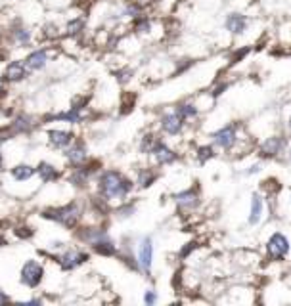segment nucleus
<instances>
[{
	"mask_svg": "<svg viewBox=\"0 0 291 306\" xmlns=\"http://www.w3.org/2000/svg\"><path fill=\"white\" fill-rule=\"evenodd\" d=\"M211 138H213L215 147H219L221 151L230 153V155H245L253 147V140L249 138V134H245L240 123L221 126L219 130L211 134Z\"/></svg>",
	"mask_w": 291,
	"mask_h": 306,
	"instance_id": "f257e3e1",
	"label": "nucleus"
},
{
	"mask_svg": "<svg viewBox=\"0 0 291 306\" xmlns=\"http://www.w3.org/2000/svg\"><path fill=\"white\" fill-rule=\"evenodd\" d=\"M132 190H134L132 180L121 174L119 170H103L98 178V192L103 201L125 199Z\"/></svg>",
	"mask_w": 291,
	"mask_h": 306,
	"instance_id": "f03ea898",
	"label": "nucleus"
},
{
	"mask_svg": "<svg viewBox=\"0 0 291 306\" xmlns=\"http://www.w3.org/2000/svg\"><path fill=\"white\" fill-rule=\"evenodd\" d=\"M42 216L48 218L52 222H58L62 224L64 228H77L79 220H81V207L79 203H67L64 207H52V209H44L42 211Z\"/></svg>",
	"mask_w": 291,
	"mask_h": 306,
	"instance_id": "7ed1b4c3",
	"label": "nucleus"
},
{
	"mask_svg": "<svg viewBox=\"0 0 291 306\" xmlns=\"http://www.w3.org/2000/svg\"><path fill=\"white\" fill-rule=\"evenodd\" d=\"M291 251V241L290 237L282 232H274L266 239L264 245V252H266V260L268 262H282Z\"/></svg>",
	"mask_w": 291,
	"mask_h": 306,
	"instance_id": "20e7f679",
	"label": "nucleus"
},
{
	"mask_svg": "<svg viewBox=\"0 0 291 306\" xmlns=\"http://www.w3.org/2000/svg\"><path fill=\"white\" fill-rule=\"evenodd\" d=\"M286 149H288V140L280 134H272V136L264 138L262 144L259 145V155L262 159H278L288 153Z\"/></svg>",
	"mask_w": 291,
	"mask_h": 306,
	"instance_id": "39448f33",
	"label": "nucleus"
},
{
	"mask_svg": "<svg viewBox=\"0 0 291 306\" xmlns=\"http://www.w3.org/2000/svg\"><path fill=\"white\" fill-rule=\"evenodd\" d=\"M159 128H161V132L167 134V136H180V134L184 132V128H186V123H184V119L172 109V111H167V113L161 115V119H159Z\"/></svg>",
	"mask_w": 291,
	"mask_h": 306,
	"instance_id": "423d86ee",
	"label": "nucleus"
},
{
	"mask_svg": "<svg viewBox=\"0 0 291 306\" xmlns=\"http://www.w3.org/2000/svg\"><path fill=\"white\" fill-rule=\"evenodd\" d=\"M42 278H44V268H42L40 262L29 260V262L23 264V268H21V283L23 285H27V287L31 289L38 287L40 281H42Z\"/></svg>",
	"mask_w": 291,
	"mask_h": 306,
	"instance_id": "0eeeda50",
	"label": "nucleus"
},
{
	"mask_svg": "<svg viewBox=\"0 0 291 306\" xmlns=\"http://www.w3.org/2000/svg\"><path fill=\"white\" fill-rule=\"evenodd\" d=\"M136 260L140 270L144 272V274H150L152 272V266H154V241H152V237H142L140 239Z\"/></svg>",
	"mask_w": 291,
	"mask_h": 306,
	"instance_id": "6e6552de",
	"label": "nucleus"
},
{
	"mask_svg": "<svg viewBox=\"0 0 291 306\" xmlns=\"http://www.w3.org/2000/svg\"><path fill=\"white\" fill-rule=\"evenodd\" d=\"M56 260H58V264L64 270L69 272L79 268L81 264H85L86 260H88V254L85 251H79V249H67V251H64L62 254H58Z\"/></svg>",
	"mask_w": 291,
	"mask_h": 306,
	"instance_id": "1a4fd4ad",
	"label": "nucleus"
},
{
	"mask_svg": "<svg viewBox=\"0 0 291 306\" xmlns=\"http://www.w3.org/2000/svg\"><path fill=\"white\" fill-rule=\"evenodd\" d=\"M174 203H176V207H178L180 211H184V213H194V211L199 207V203H201L199 192L194 190V188L182 190V192L174 194Z\"/></svg>",
	"mask_w": 291,
	"mask_h": 306,
	"instance_id": "9d476101",
	"label": "nucleus"
},
{
	"mask_svg": "<svg viewBox=\"0 0 291 306\" xmlns=\"http://www.w3.org/2000/svg\"><path fill=\"white\" fill-rule=\"evenodd\" d=\"M224 29L234 36H241L249 29V18L241 12H230L224 19Z\"/></svg>",
	"mask_w": 291,
	"mask_h": 306,
	"instance_id": "9b49d317",
	"label": "nucleus"
},
{
	"mask_svg": "<svg viewBox=\"0 0 291 306\" xmlns=\"http://www.w3.org/2000/svg\"><path fill=\"white\" fill-rule=\"evenodd\" d=\"M150 155L154 157L155 165H159V167H167V165H172V163L178 161V153L172 147H169L165 142H161V140L154 145Z\"/></svg>",
	"mask_w": 291,
	"mask_h": 306,
	"instance_id": "f8f14e48",
	"label": "nucleus"
},
{
	"mask_svg": "<svg viewBox=\"0 0 291 306\" xmlns=\"http://www.w3.org/2000/svg\"><path fill=\"white\" fill-rule=\"evenodd\" d=\"M85 109L86 108H79V106H71L67 111L64 113H58V115H52V121H64V123H69V125H79L85 121Z\"/></svg>",
	"mask_w": 291,
	"mask_h": 306,
	"instance_id": "ddd939ff",
	"label": "nucleus"
},
{
	"mask_svg": "<svg viewBox=\"0 0 291 306\" xmlns=\"http://www.w3.org/2000/svg\"><path fill=\"white\" fill-rule=\"evenodd\" d=\"M65 159H67L73 167L85 165L86 159H88V153H86L85 144H81V142H73L69 147H65Z\"/></svg>",
	"mask_w": 291,
	"mask_h": 306,
	"instance_id": "4468645a",
	"label": "nucleus"
},
{
	"mask_svg": "<svg viewBox=\"0 0 291 306\" xmlns=\"http://www.w3.org/2000/svg\"><path fill=\"white\" fill-rule=\"evenodd\" d=\"M174 111L184 119V123L188 125V123H194V121H197V117H199V111L201 109L197 108V104H195V100H188V102H180Z\"/></svg>",
	"mask_w": 291,
	"mask_h": 306,
	"instance_id": "2eb2a0df",
	"label": "nucleus"
},
{
	"mask_svg": "<svg viewBox=\"0 0 291 306\" xmlns=\"http://www.w3.org/2000/svg\"><path fill=\"white\" fill-rule=\"evenodd\" d=\"M94 172H96L94 165H79V167H75V170L71 172L69 180H71V184H75V186L83 188V186H86V184H88L90 176H92Z\"/></svg>",
	"mask_w": 291,
	"mask_h": 306,
	"instance_id": "dca6fc26",
	"label": "nucleus"
},
{
	"mask_svg": "<svg viewBox=\"0 0 291 306\" xmlns=\"http://www.w3.org/2000/svg\"><path fill=\"white\" fill-rule=\"evenodd\" d=\"M262 216H264V197H262L260 194H253V197H251V209H249V218H247V222H249L251 226H257V224H260Z\"/></svg>",
	"mask_w": 291,
	"mask_h": 306,
	"instance_id": "f3484780",
	"label": "nucleus"
},
{
	"mask_svg": "<svg viewBox=\"0 0 291 306\" xmlns=\"http://www.w3.org/2000/svg\"><path fill=\"white\" fill-rule=\"evenodd\" d=\"M75 136L69 130H48V142L58 149H65L73 144Z\"/></svg>",
	"mask_w": 291,
	"mask_h": 306,
	"instance_id": "a211bd4d",
	"label": "nucleus"
},
{
	"mask_svg": "<svg viewBox=\"0 0 291 306\" xmlns=\"http://www.w3.org/2000/svg\"><path fill=\"white\" fill-rule=\"evenodd\" d=\"M27 77V65L23 61H10L6 71H4V79L10 81V83H17V81H23Z\"/></svg>",
	"mask_w": 291,
	"mask_h": 306,
	"instance_id": "6ab92c4d",
	"label": "nucleus"
},
{
	"mask_svg": "<svg viewBox=\"0 0 291 306\" xmlns=\"http://www.w3.org/2000/svg\"><path fill=\"white\" fill-rule=\"evenodd\" d=\"M46 63H48V52H46V50H34V52H31V54L27 56V59H25V65H27V69H31V71L44 69Z\"/></svg>",
	"mask_w": 291,
	"mask_h": 306,
	"instance_id": "aec40b11",
	"label": "nucleus"
},
{
	"mask_svg": "<svg viewBox=\"0 0 291 306\" xmlns=\"http://www.w3.org/2000/svg\"><path fill=\"white\" fill-rule=\"evenodd\" d=\"M79 237L85 243H88V245H94L96 241H100L103 237H109V235H107V232L103 228H85V230L79 232Z\"/></svg>",
	"mask_w": 291,
	"mask_h": 306,
	"instance_id": "412c9836",
	"label": "nucleus"
},
{
	"mask_svg": "<svg viewBox=\"0 0 291 306\" xmlns=\"http://www.w3.org/2000/svg\"><path fill=\"white\" fill-rule=\"evenodd\" d=\"M92 249H94V252H98L102 256H113V254H117V245L113 243L111 237H103L100 241H96L92 245Z\"/></svg>",
	"mask_w": 291,
	"mask_h": 306,
	"instance_id": "4be33fe9",
	"label": "nucleus"
},
{
	"mask_svg": "<svg viewBox=\"0 0 291 306\" xmlns=\"http://www.w3.org/2000/svg\"><path fill=\"white\" fill-rule=\"evenodd\" d=\"M132 29H134L136 35H150L152 29H154V19L144 14L140 18L132 19Z\"/></svg>",
	"mask_w": 291,
	"mask_h": 306,
	"instance_id": "5701e85b",
	"label": "nucleus"
},
{
	"mask_svg": "<svg viewBox=\"0 0 291 306\" xmlns=\"http://www.w3.org/2000/svg\"><path fill=\"white\" fill-rule=\"evenodd\" d=\"M36 174L42 178V182H54L60 178V170L50 163H40L36 167Z\"/></svg>",
	"mask_w": 291,
	"mask_h": 306,
	"instance_id": "b1692460",
	"label": "nucleus"
},
{
	"mask_svg": "<svg viewBox=\"0 0 291 306\" xmlns=\"http://www.w3.org/2000/svg\"><path fill=\"white\" fill-rule=\"evenodd\" d=\"M155 180H157V172H155L154 168H140V170H138V178H136L138 188L146 190V188L154 186Z\"/></svg>",
	"mask_w": 291,
	"mask_h": 306,
	"instance_id": "393cba45",
	"label": "nucleus"
},
{
	"mask_svg": "<svg viewBox=\"0 0 291 306\" xmlns=\"http://www.w3.org/2000/svg\"><path fill=\"white\" fill-rule=\"evenodd\" d=\"M217 155V151H215V144L213 145H199V147H195V153H194V157H195V161L199 163V165H205L209 163L213 157Z\"/></svg>",
	"mask_w": 291,
	"mask_h": 306,
	"instance_id": "a878e982",
	"label": "nucleus"
},
{
	"mask_svg": "<svg viewBox=\"0 0 291 306\" xmlns=\"http://www.w3.org/2000/svg\"><path fill=\"white\" fill-rule=\"evenodd\" d=\"M33 174H36V168L29 167V165H17V167H14V168H12V176H14L17 182L29 180Z\"/></svg>",
	"mask_w": 291,
	"mask_h": 306,
	"instance_id": "bb28decb",
	"label": "nucleus"
},
{
	"mask_svg": "<svg viewBox=\"0 0 291 306\" xmlns=\"http://www.w3.org/2000/svg\"><path fill=\"white\" fill-rule=\"evenodd\" d=\"M34 126V121L29 117V115H19L16 121H14V125H12V132H29L31 128Z\"/></svg>",
	"mask_w": 291,
	"mask_h": 306,
	"instance_id": "cd10ccee",
	"label": "nucleus"
},
{
	"mask_svg": "<svg viewBox=\"0 0 291 306\" xmlns=\"http://www.w3.org/2000/svg\"><path fill=\"white\" fill-rule=\"evenodd\" d=\"M85 18H73L71 21H67L65 25V35L67 36H77L85 31Z\"/></svg>",
	"mask_w": 291,
	"mask_h": 306,
	"instance_id": "c85d7f7f",
	"label": "nucleus"
},
{
	"mask_svg": "<svg viewBox=\"0 0 291 306\" xmlns=\"http://www.w3.org/2000/svg\"><path fill=\"white\" fill-rule=\"evenodd\" d=\"M159 140L155 138L154 134H146L144 138H142V142H140V151L142 153H152V149H154V145L157 144Z\"/></svg>",
	"mask_w": 291,
	"mask_h": 306,
	"instance_id": "c756f323",
	"label": "nucleus"
},
{
	"mask_svg": "<svg viewBox=\"0 0 291 306\" xmlns=\"http://www.w3.org/2000/svg\"><path fill=\"white\" fill-rule=\"evenodd\" d=\"M14 38H16L17 44H23V46H27L29 42H31V31H27V29H14Z\"/></svg>",
	"mask_w": 291,
	"mask_h": 306,
	"instance_id": "7c9ffc66",
	"label": "nucleus"
},
{
	"mask_svg": "<svg viewBox=\"0 0 291 306\" xmlns=\"http://www.w3.org/2000/svg\"><path fill=\"white\" fill-rule=\"evenodd\" d=\"M280 184H278V180H274V178H268V180H264L262 182V190L268 194V197H274L276 194L280 192Z\"/></svg>",
	"mask_w": 291,
	"mask_h": 306,
	"instance_id": "2f4dec72",
	"label": "nucleus"
},
{
	"mask_svg": "<svg viewBox=\"0 0 291 306\" xmlns=\"http://www.w3.org/2000/svg\"><path fill=\"white\" fill-rule=\"evenodd\" d=\"M249 52H251V48H249V46H241V48H238V50L232 54L230 61H232V63H240V61H243V59L249 56Z\"/></svg>",
	"mask_w": 291,
	"mask_h": 306,
	"instance_id": "473e14b6",
	"label": "nucleus"
},
{
	"mask_svg": "<svg viewBox=\"0 0 291 306\" xmlns=\"http://www.w3.org/2000/svg\"><path fill=\"white\" fill-rule=\"evenodd\" d=\"M195 249H197V243H195V241H190V243H186V247L180 251L178 256H180V258H188L190 254L195 251Z\"/></svg>",
	"mask_w": 291,
	"mask_h": 306,
	"instance_id": "72a5a7b5",
	"label": "nucleus"
},
{
	"mask_svg": "<svg viewBox=\"0 0 291 306\" xmlns=\"http://www.w3.org/2000/svg\"><path fill=\"white\" fill-rule=\"evenodd\" d=\"M115 77H117L119 83H129L130 77H132V71L130 69H119V71H115Z\"/></svg>",
	"mask_w": 291,
	"mask_h": 306,
	"instance_id": "f704fd0d",
	"label": "nucleus"
},
{
	"mask_svg": "<svg viewBox=\"0 0 291 306\" xmlns=\"http://www.w3.org/2000/svg\"><path fill=\"white\" fill-rule=\"evenodd\" d=\"M144 303L150 306L157 303V293H155V289H148V291L144 293Z\"/></svg>",
	"mask_w": 291,
	"mask_h": 306,
	"instance_id": "c9c22d12",
	"label": "nucleus"
},
{
	"mask_svg": "<svg viewBox=\"0 0 291 306\" xmlns=\"http://www.w3.org/2000/svg\"><path fill=\"white\" fill-rule=\"evenodd\" d=\"M16 235L17 237H21V239H27V237H31V235H33V230H31V228H27V226H21V228H17L16 230Z\"/></svg>",
	"mask_w": 291,
	"mask_h": 306,
	"instance_id": "e433bc0d",
	"label": "nucleus"
},
{
	"mask_svg": "<svg viewBox=\"0 0 291 306\" xmlns=\"http://www.w3.org/2000/svg\"><path fill=\"white\" fill-rule=\"evenodd\" d=\"M117 213H119L121 216H130L132 213H134V205H132V203H127L125 207H121Z\"/></svg>",
	"mask_w": 291,
	"mask_h": 306,
	"instance_id": "4c0bfd02",
	"label": "nucleus"
},
{
	"mask_svg": "<svg viewBox=\"0 0 291 306\" xmlns=\"http://www.w3.org/2000/svg\"><path fill=\"white\" fill-rule=\"evenodd\" d=\"M226 88H228V83H219V84H217L215 88H211V94H213V96L217 98V96H221V94H223V92L226 90Z\"/></svg>",
	"mask_w": 291,
	"mask_h": 306,
	"instance_id": "58836bf2",
	"label": "nucleus"
},
{
	"mask_svg": "<svg viewBox=\"0 0 291 306\" xmlns=\"http://www.w3.org/2000/svg\"><path fill=\"white\" fill-rule=\"evenodd\" d=\"M44 31H46V33H44L46 36H58L60 35V33H58V29H56L54 25H46V27H44Z\"/></svg>",
	"mask_w": 291,
	"mask_h": 306,
	"instance_id": "ea45409f",
	"label": "nucleus"
},
{
	"mask_svg": "<svg viewBox=\"0 0 291 306\" xmlns=\"http://www.w3.org/2000/svg\"><path fill=\"white\" fill-rule=\"evenodd\" d=\"M259 170H260V165H251L249 170H245V174H257Z\"/></svg>",
	"mask_w": 291,
	"mask_h": 306,
	"instance_id": "a19ab883",
	"label": "nucleus"
},
{
	"mask_svg": "<svg viewBox=\"0 0 291 306\" xmlns=\"http://www.w3.org/2000/svg\"><path fill=\"white\" fill-rule=\"evenodd\" d=\"M8 301H10V299H8V297H6V295L0 291V305H2V303H8Z\"/></svg>",
	"mask_w": 291,
	"mask_h": 306,
	"instance_id": "79ce46f5",
	"label": "nucleus"
},
{
	"mask_svg": "<svg viewBox=\"0 0 291 306\" xmlns=\"http://www.w3.org/2000/svg\"><path fill=\"white\" fill-rule=\"evenodd\" d=\"M286 126H288V130L291 132V115L288 117V119H286Z\"/></svg>",
	"mask_w": 291,
	"mask_h": 306,
	"instance_id": "37998d69",
	"label": "nucleus"
},
{
	"mask_svg": "<svg viewBox=\"0 0 291 306\" xmlns=\"http://www.w3.org/2000/svg\"><path fill=\"white\" fill-rule=\"evenodd\" d=\"M286 161H288V163H290V165H291V149H290V151H288V153H286Z\"/></svg>",
	"mask_w": 291,
	"mask_h": 306,
	"instance_id": "c03bdc74",
	"label": "nucleus"
},
{
	"mask_svg": "<svg viewBox=\"0 0 291 306\" xmlns=\"http://www.w3.org/2000/svg\"><path fill=\"white\" fill-rule=\"evenodd\" d=\"M2 245H6V239H4L2 235H0V247H2Z\"/></svg>",
	"mask_w": 291,
	"mask_h": 306,
	"instance_id": "a18cd8bd",
	"label": "nucleus"
},
{
	"mask_svg": "<svg viewBox=\"0 0 291 306\" xmlns=\"http://www.w3.org/2000/svg\"><path fill=\"white\" fill-rule=\"evenodd\" d=\"M0 92H4L2 90V79H0Z\"/></svg>",
	"mask_w": 291,
	"mask_h": 306,
	"instance_id": "49530a36",
	"label": "nucleus"
},
{
	"mask_svg": "<svg viewBox=\"0 0 291 306\" xmlns=\"http://www.w3.org/2000/svg\"><path fill=\"white\" fill-rule=\"evenodd\" d=\"M0 167H2V157H0Z\"/></svg>",
	"mask_w": 291,
	"mask_h": 306,
	"instance_id": "de8ad7c7",
	"label": "nucleus"
}]
</instances>
